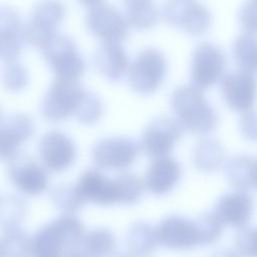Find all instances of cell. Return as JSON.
Returning a JSON list of instances; mask_svg holds the SVG:
<instances>
[{
	"label": "cell",
	"mask_w": 257,
	"mask_h": 257,
	"mask_svg": "<svg viewBox=\"0 0 257 257\" xmlns=\"http://www.w3.org/2000/svg\"><path fill=\"white\" fill-rule=\"evenodd\" d=\"M233 55L240 70L250 74L257 72V38L254 34L244 32L233 44Z\"/></svg>",
	"instance_id": "cb8c5ba5"
},
{
	"label": "cell",
	"mask_w": 257,
	"mask_h": 257,
	"mask_svg": "<svg viewBox=\"0 0 257 257\" xmlns=\"http://www.w3.org/2000/svg\"><path fill=\"white\" fill-rule=\"evenodd\" d=\"M101 112L102 104L100 99L92 91L86 90L74 116L80 122L92 123L98 119Z\"/></svg>",
	"instance_id": "d6a6232c"
},
{
	"label": "cell",
	"mask_w": 257,
	"mask_h": 257,
	"mask_svg": "<svg viewBox=\"0 0 257 257\" xmlns=\"http://www.w3.org/2000/svg\"><path fill=\"white\" fill-rule=\"evenodd\" d=\"M135 257H136V256H135Z\"/></svg>",
	"instance_id": "60d3db41"
},
{
	"label": "cell",
	"mask_w": 257,
	"mask_h": 257,
	"mask_svg": "<svg viewBox=\"0 0 257 257\" xmlns=\"http://www.w3.org/2000/svg\"><path fill=\"white\" fill-rule=\"evenodd\" d=\"M34 131L33 119L20 112L3 115L0 124V153L3 161H10L18 154V147Z\"/></svg>",
	"instance_id": "2e32d148"
},
{
	"label": "cell",
	"mask_w": 257,
	"mask_h": 257,
	"mask_svg": "<svg viewBox=\"0 0 257 257\" xmlns=\"http://www.w3.org/2000/svg\"><path fill=\"white\" fill-rule=\"evenodd\" d=\"M181 134L180 124L176 120L167 116L157 117L146 126L142 135V149L150 157H165L171 152Z\"/></svg>",
	"instance_id": "8fae6325"
},
{
	"label": "cell",
	"mask_w": 257,
	"mask_h": 257,
	"mask_svg": "<svg viewBox=\"0 0 257 257\" xmlns=\"http://www.w3.org/2000/svg\"><path fill=\"white\" fill-rule=\"evenodd\" d=\"M125 243L128 252L136 257L151 254L159 243L156 228L145 222L133 224L126 234Z\"/></svg>",
	"instance_id": "7402d4cb"
},
{
	"label": "cell",
	"mask_w": 257,
	"mask_h": 257,
	"mask_svg": "<svg viewBox=\"0 0 257 257\" xmlns=\"http://www.w3.org/2000/svg\"><path fill=\"white\" fill-rule=\"evenodd\" d=\"M240 128L246 139L257 141V110L249 109L242 114Z\"/></svg>",
	"instance_id": "8d00e7d4"
},
{
	"label": "cell",
	"mask_w": 257,
	"mask_h": 257,
	"mask_svg": "<svg viewBox=\"0 0 257 257\" xmlns=\"http://www.w3.org/2000/svg\"><path fill=\"white\" fill-rule=\"evenodd\" d=\"M163 17L169 24L193 35L205 32L211 22V14L206 6L187 0L167 2L163 7Z\"/></svg>",
	"instance_id": "9c48e42d"
},
{
	"label": "cell",
	"mask_w": 257,
	"mask_h": 257,
	"mask_svg": "<svg viewBox=\"0 0 257 257\" xmlns=\"http://www.w3.org/2000/svg\"><path fill=\"white\" fill-rule=\"evenodd\" d=\"M253 199L244 191H236L221 196L214 214L222 224L238 229L246 228L253 214Z\"/></svg>",
	"instance_id": "e0dca14e"
},
{
	"label": "cell",
	"mask_w": 257,
	"mask_h": 257,
	"mask_svg": "<svg viewBox=\"0 0 257 257\" xmlns=\"http://www.w3.org/2000/svg\"><path fill=\"white\" fill-rule=\"evenodd\" d=\"M86 6L85 24L102 41H121L127 34V20L113 5L102 1L82 2Z\"/></svg>",
	"instance_id": "5b68a950"
},
{
	"label": "cell",
	"mask_w": 257,
	"mask_h": 257,
	"mask_svg": "<svg viewBox=\"0 0 257 257\" xmlns=\"http://www.w3.org/2000/svg\"><path fill=\"white\" fill-rule=\"evenodd\" d=\"M171 105L179 122L191 133L206 134L218 122L216 110L194 85L176 87L171 95Z\"/></svg>",
	"instance_id": "7a4b0ae2"
},
{
	"label": "cell",
	"mask_w": 257,
	"mask_h": 257,
	"mask_svg": "<svg viewBox=\"0 0 257 257\" xmlns=\"http://www.w3.org/2000/svg\"><path fill=\"white\" fill-rule=\"evenodd\" d=\"M38 153L43 165L50 171H62L73 161L75 147L71 139L62 132H46L39 141Z\"/></svg>",
	"instance_id": "9a60e30c"
},
{
	"label": "cell",
	"mask_w": 257,
	"mask_h": 257,
	"mask_svg": "<svg viewBox=\"0 0 257 257\" xmlns=\"http://www.w3.org/2000/svg\"><path fill=\"white\" fill-rule=\"evenodd\" d=\"M127 23L138 28H147L154 25L158 19V9L152 1L130 0L124 3Z\"/></svg>",
	"instance_id": "83f0119b"
},
{
	"label": "cell",
	"mask_w": 257,
	"mask_h": 257,
	"mask_svg": "<svg viewBox=\"0 0 257 257\" xmlns=\"http://www.w3.org/2000/svg\"><path fill=\"white\" fill-rule=\"evenodd\" d=\"M211 257H239V254L231 249H220L214 252Z\"/></svg>",
	"instance_id": "74e56055"
},
{
	"label": "cell",
	"mask_w": 257,
	"mask_h": 257,
	"mask_svg": "<svg viewBox=\"0 0 257 257\" xmlns=\"http://www.w3.org/2000/svg\"><path fill=\"white\" fill-rule=\"evenodd\" d=\"M252 186L257 188V159H254L253 173H252Z\"/></svg>",
	"instance_id": "ab89813d"
},
{
	"label": "cell",
	"mask_w": 257,
	"mask_h": 257,
	"mask_svg": "<svg viewBox=\"0 0 257 257\" xmlns=\"http://www.w3.org/2000/svg\"><path fill=\"white\" fill-rule=\"evenodd\" d=\"M60 2L43 1L35 4L24 24V39L40 49L56 34L55 29L63 17Z\"/></svg>",
	"instance_id": "52a82bcc"
},
{
	"label": "cell",
	"mask_w": 257,
	"mask_h": 257,
	"mask_svg": "<svg viewBox=\"0 0 257 257\" xmlns=\"http://www.w3.org/2000/svg\"><path fill=\"white\" fill-rule=\"evenodd\" d=\"M86 89L76 79L56 77L44 94L41 114L50 120H59L76 112Z\"/></svg>",
	"instance_id": "3957f363"
},
{
	"label": "cell",
	"mask_w": 257,
	"mask_h": 257,
	"mask_svg": "<svg viewBox=\"0 0 257 257\" xmlns=\"http://www.w3.org/2000/svg\"><path fill=\"white\" fill-rule=\"evenodd\" d=\"M137 154V143L124 137L100 139L94 144L91 151L94 164L105 169L125 168L135 161Z\"/></svg>",
	"instance_id": "30bf717a"
},
{
	"label": "cell",
	"mask_w": 257,
	"mask_h": 257,
	"mask_svg": "<svg viewBox=\"0 0 257 257\" xmlns=\"http://www.w3.org/2000/svg\"><path fill=\"white\" fill-rule=\"evenodd\" d=\"M180 175L181 167L174 158H157L146 172L145 185L151 193L163 195L172 190L178 182Z\"/></svg>",
	"instance_id": "ffe728a7"
},
{
	"label": "cell",
	"mask_w": 257,
	"mask_h": 257,
	"mask_svg": "<svg viewBox=\"0 0 257 257\" xmlns=\"http://www.w3.org/2000/svg\"><path fill=\"white\" fill-rule=\"evenodd\" d=\"M221 91L229 107L245 112L255 102L257 82L253 74L242 70L231 71L222 76Z\"/></svg>",
	"instance_id": "5bb4252c"
},
{
	"label": "cell",
	"mask_w": 257,
	"mask_h": 257,
	"mask_svg": "<svg viewBox=\"0 0 257 257\" xmlns=\"http://www.w3.org/2000/svg\"><path fill=\"white\" fill-rule=\"evenodd\" d=\"M226 65L223 51L211 42L199 43L193 53L190 78L194 86L205 88L215 83L222 75Z\"/></svg>",
	"instance_id": "ba28073f"
},
{
	"label": "cell",
	"mask_w": 257,
	"mask_h": 257,
	"mask_svg": "<svg viewBox=\"0 0 257 257\" xmlns=\"http://www.w3.org/2000/svg\"><path fill=\"white\" fill-rule=\"evenodd\" d=\"M0 247L1 257H28L32 253V238L20 228L4 230Z\"/></svg>",
	"instance_id": "4316f807"
},
{
	"label": "cell",
	"mask_w": 257,
	"mask_h": 257,
	"mask_svg": "<svg viewBox=\"0 0 257 257\" xmlns=\"http://www.w3.org/2000/svg\"><path fill=\"white\" fill-rule=\"evenodd\" d=\"M237 253L242 257H257V227L241 229L235 240Z\"/></svg>",
	"instance_id": "e575fe53"
},
{
	"label": "cell",
	"mask_w": 257,
	"mask_h": 257,
	"mask_svg": "<svg viewBox=\"0 0 257 257\" xmlns=\"http://www.w3.org/2000/svg\"><path fill=\"white\" fill-rule=\"evenodd\" d=\"M8 162L9 179L22 193L35 196L46 189L47 174L32 158L17 154Z\"/></svg>",
	"instance_id": "4fadbf2b"
},
{
	"label": "cell",
	"mask_w": 257,
	"mask_h": 257,
	"mask_svg": "<svg viewBox=\"0 0 257 257\" xmlns=\"http://www.w3.org/2000/svg\"><path fill=\"white\" fill-rule=\"evenodd\" d=\"M224 158V150L219 142L213 139L200 141L193 154L196 167L202 171H213L217 169Z\"/></svg>",
	"instance_id": "484cf974"
},
{
	"label": "cell",
	"mask_w": 257,
	"mask_h": 257,
	"mask_svg": "<svg viewBox=\"0 0 257 257\" xmlns=\"http://www.w3.org/2000/svg\"><path fill=\"white\" fill-rule=\"evenodd\" d=\"M116 239L107 228H95L89 231L82 242V250L93 257H110L115 253Z\"/></svg>",
	"instance_id": "d4e9b609"
},
{
	"label": "cell",
	"mask_w": 257,
	"mask_h": 257,
	"mask_svg": "<svg viewBox=\"0 0 257 257\" xmlns=\"http://www.w3.org/2000/svg\"><path fill=\"white\" fill-rule=\"evenodd\" d=\"M112 181L118 204L132 205L140 199L144 184L137 175L121 173L115 176Z\"/></svg>",
	"instance_id": "f546056e"
},
{
	"label": "cell",
	"mask_w": 257,
	"mask_h": 257,
	"mask_svg": "<svg viewBox=\"0 0 257 257\" xmlns=\"http://www.w3.org/2000/svg\"><path fill=\"white\" fill-rule=\"evenodd\" d=\"M97 70L111 80L120 78L128 70L126 53L118 41H102L93 56Z\"/></svg>",
	"instance_id": "44dd1931"
},
{
	"label": "cell",
	"mask_w": 257,
	"mask_h": 257,
	"mask_svg": "<svg viewBox=\"0 0 257 257\" xmlns=\"http://www.w3.org/2000/svg\"><path fill=\"white\" fill-rule=\"evenodd\" d=\"M51 201L65 215L76 213L85 203L78 194L75 186H71L70 184H60L54 187L51 191Z\"/></svg>",
	"instance_id": "4dcf8cb0"
},
{
	"label": "cell",
	"mask_w": 257,
	"mask_h": 257,
	"mask_svg": "<svg viewBox=\"0 0 257 257\" xmlns=\"http://www.w3.org/2000/svg\"><path fill=\"white\" fill-rule=\"evenodd\" d=\"M66 257H93L89 254H87L85 251L83 250H78V249H75V250H72L70 251Z\"/></svg>",
	"instance_id": "f35d334b"
},
{
	"label": "cell",
	"mask_w": 257,
	"mask_h": 257,
	"mask_svg": "<svg viewBox=\"0 0 257 257\" xmlns=\"http://www.w3.org/2000/svg\"><path fill=\"white\" fill-rule=\"evenodd\" d=\"M160 244L173 250H187L200 245L195 221L179 215L164 218L156 227Z\"/></svg>",
	"instance_id": "7c38bea8"
},
{
	"label": "cell",
	"mask_w": 257,
	"mask_h": 257,
	"mask_svg": "<svg viewBox=\"0 0 257 257\" xmlns=\"http://www.w3.org/2000/svg\"><path fill=\"white\" fill-rule=\"evenodd\" d=\"M167 71L164 54L156 48H145L136 56L127 70L131 87L140 93H150L158 88Z\"/></svg>",
	"instance_id": "8992f818"
},
{
	"label": "cell",
	"mask_w": 257,
	"mask_h": 257,
	"mask_svg": "<svg viewBox=\"0 0 257 257\" xmlns=\"http://www.w3.org/2000/svg\"><path fill=\"white\" fill-rule=\"evenodd\" d=\"M253 163L254 158L246 155H237L230 158L224 167V174L228 183L239 191L251 187Z\"/></svg>",
	"instance_id": "603a6c76"
},
{
	"label": "cell",
	"mask_w": 257,
	"mask_h": 257,
	"mask_svg": "<svg viewBox=\"0 0 257 257\" xmlns=\"http://www.w3.org/2000/svg\"><path fill=\"white\" fill-rule=\"evenodd\" d=\"M83 224L73 215H63L42 226L32 237V257H66L82 245Z\"/></svg>",
	"instance_id": "6da1fadb"
},
{
	"label": "cell",
	"mask_w": 257,
	"mask_h": 257,
	"mask_svg": "<svg viewBox=\"0 0 257 257\" xmlns=\"http://www.w3.org/2000/svg\"><path fill=\"white\" fill-rule=\"evenodd\" d=\"M24 39V24L18 12L9 6L0 9V54L2 60L15 61Z\"/></svg>",
	"instance_id": "d6986e66"
},
{
	"label": "cell",
	"mask_w": 257,
	"mask_h": 257,
	"mask_svg": "<svg viewBox=\"0 0 257 257\" xmlns=\"http://www.w3.org/2000/svg\"><path fill=\"white\" fill-rule=\"evenodd\" d=\"M27 211L26 203L18 196L4 195L0 204V223L4 230L20 228Z\"/></svg>",
	"instance_id": "f1b7e54d"
},
{
	"label": "cell",
	"mask_w": 257,
	"mask_h": 257,
	"mask_svg": "<svg viewBox=\"0 0 257 257\" xmlns=\"http://www.w3.org/2000/svg\"><path fill=\"white\" fill-rule=\"evenodd\" d=\"M2 79L4 86L12 91L22 89L28 81V73L24 66L16 61L7 62L3 68Z\"/></svg>",
	"instance_id": "836d02e7"
},
{
	"label": "cell",
	"mask_w": 257,
	"mask_h": 257,
	"mask_svg": "<svg viewBox=\"0 0 257 257\" xmlns=\"http://www.w3.org/2000/svg\"><path fill=\"white\" fill-rule=\"evenodd\" d=\"M239 18L246 32L257 33V0L246 2L240 10Z\"/></svg>",
	"instance_id": "d590c367"
},
{
	"label": "cell",
	"mask_w": 257,
	"mask_h": 257,
	"mask_svg": "<svg viewBox=\"0 0 257 257\" xmlns=\"http://www.w3.org/2000/svg\"><path fill=\"white\" fill-rule=\"evenodd\" d=\"M75 188L84 202L88 201L99 206L117 203L112 179L106 178L97 169L83 171L76 181Z\"/></svg>",
	"instance_id": "ac0fdd59"
},
{
	"label": "cell",
	"mask_w": 257,
	"mask_h": 257,
	"mask_svg": "<svg viewBox=\"0 0 257 257\" xmlns=\"http://www.w3.org/2000/svg\"><path fill=\"white\" fill-rule=\"evenodd\" d=\"M41 51L57 77L76 79L84 71V59L75 42L67 35L56 33L41 48Z\"/></svg>",
	"instance_id": "277c9868"
},
{
	"label": "cell",
	"mask_w": 257,
	"mask_h": 257,
	"mask_svg": "<svg viewBox=\"0 0 257 257\" xmlns=\"http://www.w3.org/2000/svg\"><path fill=\"white\" fill-rule=\"evenodd\" d=\"M200 245L216 242L222 233L223 224L214 213H205L195 220Z\"/></svg>",
	"instance_id": "1f68e13d"
}]
</instances>
